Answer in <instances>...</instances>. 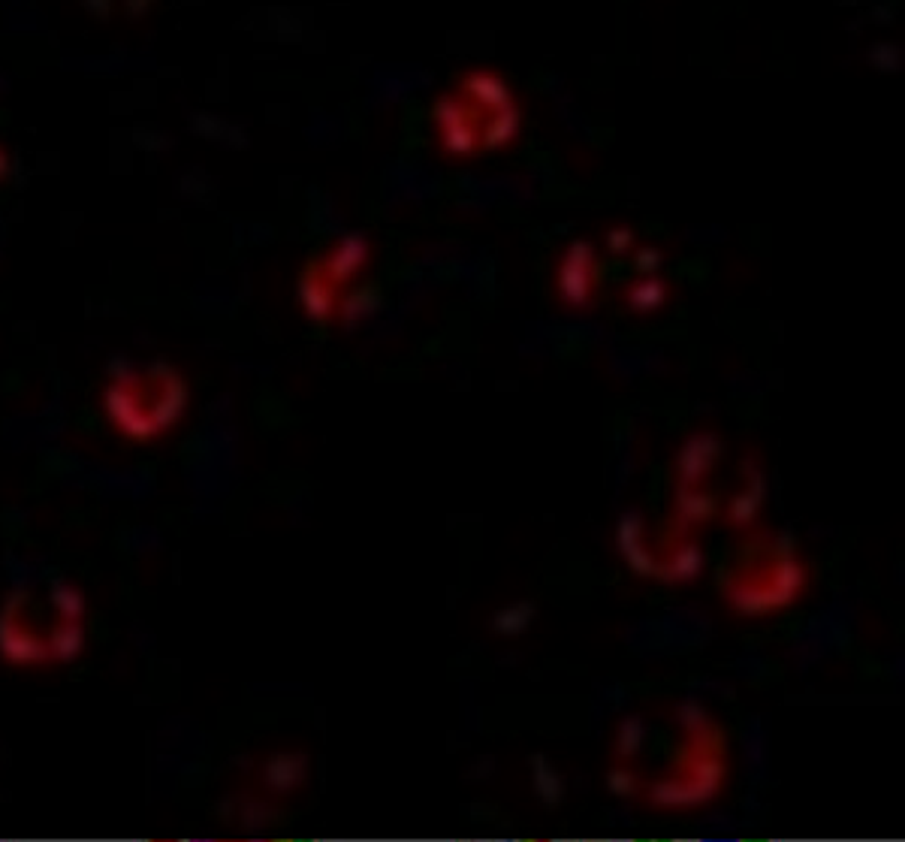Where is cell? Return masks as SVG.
I'll list each match as a JSON object with an SVG mask.
<instances>
[{
    "label": "cell",
    "instance_id": "1",
    "mask_svg": "<svg viewBox=\"0 0 905 842\" xmlns=\"http://www.w3.org/2000/svg\"><path fill=\"white\" fill-rule=\"evenodd\" d=\"M188 405V387L172 366H154L118 378L106 390V411L118 432L133 441H151L178 423Z\"/></svg>",
    "mask_w": 905,
    "mask_h": 842
},
{
    "label": "cell",
    "instance_id": "2",
    "mask_svg": "<svg viewBox=\"0 0 905 842\" xmlns=\"http://www.w3.org/2000/svg\"><path fill=\"white\" fill-rule=\"evenodd\" d=\"M724 444L715 432H694L685 438L682 450L676 453V480L679 486H700L718 465Z\"/></svg>",
    "mask_w": 905,
    "mask_h": 842
},
{
    "label": "cell",
    "instance_id": "3",
    "mask_svg": "<svg viewBox=\"0 0 905 842\" xmlns=\"http://www.w3.org/2000/svg\"><path fill=\"white\" fill-rule=\"evenodd\" d=\"M682 779L688 782V788L694 791L697 803H709L718 797V791L724 788V779H728V764H724V755H712V752H697L688 749L685 752V773Z\"/></svg>",
    "mask_w": 905,
    "mask_h": 842
},
{
    "label": "cell",
    "instance_id": "4",
    "mask_svg": "<svg viewBox=\"0 0 905 842\" xmlns=\"http://www.w3.org/2000/svg\"><path fill=\"white\" fill-rule=\"evenodd\" d=\"M743 474H746V486L728 501V511H724V517H728L734 529H749L758 520L767 498V477L755 459L743 462Z\"/></svg>",
    "mask_w": 905,
    "mask_h": 842
},
{
    "label": "cell",
    "instance_id": "5",
    "mask_svg": "<svg viewBox=\"0 0 905 842\" xmlns=\"http://www.w3.org/2000/svg\"><path fill=\"white\" fill-rule=\"evenodd\" d=\"M706 568L703 547L694 538H682L664 559H658V580L667 586H688L694 583Z\"/></svg>",
    "mask_w": 905,
    "mask_h": 842
},
{
    "label": "cell",
    "instance_id": "6",
    "mask_svg": "<svg viewBox=\"0 0 905 842\" xmlns=\"http://www.w3.org/2000/svg\"><path fill=\"white\" fill-rule=\"evenodd\" d=\"M764 583H767V589L773 595V604H776V613H779V610H788L806 592V586H809V568L797 556L776 559V565L770 568V574H767Z\"/></svg>",
    "mask_w": 905,
    "mask_h": 842
},
{
    "label": "cell",
    "instance_id": "7",
    "mask_svg": "<svg viewBox=\"0 0 905 842\" xmlns=\"http://www.w3.org/2000/svg\"><path fill=\"white\" fill-rule=\"evenodd\" d=\"M592 248L586 242H577L562 266V278H559V287H562V296L571 302V305H589V296H592Z\"/></svg>",
    "mask_w": 905,
    "mask_h": 842
},
{
    "label": "cell",
    "instance_id": "8",
    "mask_svg": "<svg viewBox=\"0 0 905 842\" xmlns=\"http://www.w3.org/2000/svg\"><path fill=\"white\" fill-rule=\"evenodd\" d=\"M718 498L703 486H676V520L688 526H706L718 517Z\"/></svg>",
    "mask_w": 905,
    "mask_h": 842
},
{
    "label": "cell",
    "instance_id": "9",
    "mask_svg": "<svg viewBox=\"0 0 905 842\" xmlns=\"http://www.w3.org/2000/svg\"><path fill=\"white\" fill-rule=\"evenodd\" d=\"M305 776H308V755H302V752H281V755L269 758L263 767V782L278 794L299 788L305 782Z\"/></svg>",
    "mask_w": 905,
    "mask_h": 842
},
{
    "label": "cell",
    "instance_id": "10",
    "mask_svg": "<svg viewBox=\"0 0 905 842\" xmlns=\"http://www.w3.org/2000/svg\"><path fill=\"white\" fill-rule=\"evenodd\" d=\"M728 601H731V607H734V613H740V616H752V619H758V616H770V613H776V604H773V595H770V589H767V583H761V580H743V583H728Z\"/></svg>",
    "mask_w": 905,
    "mask_h": 842
},
{
    "label": "cell",
    "instance_id": "11",
    "mask_svg": "<svg viewBox=\"0 0 905 842\" xmlns=\"http://www.w3.org/2000/svg\"><path fill=\"white\" fill-rule=\"evenodd\" d=\"M646 800L655 809H694L700 806L694 791L688 788V782L682 776H661L646 788Z\"/></svg>",
    "mask_w": 905,
    "mask_h": 842
},
{
    "label": "cell",
    "instance_id": "12",
    "mask_svg": "<svg viewBox=\"0 0 905 842\" xmlns=\"http://www.w3.org/2000/svg\"><path fill=\"white\" fill-rule=\"evenodd\" d=\"M531 785H534V794L540 797V803L547 809H556L562 800H565V782H562V773L543 758V755H534L531 758Z\"/></svg>",
    "mask_w": 905,
    "mask_h": 842
},
{
    "label": "cell",
    "instance_id": "13",
    "mask_svg": "<svg viewBox=\"0 0 905 842\" xmlns=\"http://www.w3.org/2000/svg\"><path fill=\"white\" fill-rule=\"evenodd\" d=\"M366 257H369V245L362 242V239H344L335 251H332V257H329V278L332 281H347L353 272H359V266L366 263Z\"/></svg>",
    "mask_w": 905,
    "mask_h": 842
},
{
    "label": "cell",
    "instance_id": "14",
    "mask_svg": "<svg viewBox=\"0 0 905 842\" xmlns=\"http://www.w3.org/2000/svg\"><path fill=\"white\" fill-rule=\"evenodd\" d=\"M534 616H537L534 601H516V604L501 607V610L492 616V628H495V634H501V637H519L522 631H528V625L534 622Z\"/></svg>",
    "mask_w": 905,
    "mask_h": 842
},
{
    "label": "cell",
    "instance_id": "15",
    "mask_svg": "<svg viewBox=\"0 0 905 842\" xmlns=\"http://www.w3.org/2000/svg\"><path fill=\"white\" fill-rule=\"evenodd\" d=\"M646 728L640 716H625L616 728V758L619 761H634L643 749Z\"/></svg>",
    "mask_w": 905,
    "mask_h": 842
},
{
    "label": "cell",
    "instance_id": "16",
    "mask_svg": "<svg viewBox=\"0 0 905 842\" xmlns=\"http://www.w3.org/2000/svg\"><path fill=\"white\" fill-rule=\"evenodd\" d=\"M607 788L619 800H631L640 794V773L631 767V761H619L607 770Z\"/></svg>",
    "mask_w": 905,
    "mask_h": 842
},
{
    "label": "cell",
    "instance_id": "17",
    "mask_svg": "<svg viewBox=\"0 0 905 842\" xmlns=\"http://www.w3.org/2000/svg\"><path fill=\"white\" fill-rule=\"evenodd\" d=\"M664 299H667V287H664V281H658V278L637 281V284L628 290V305H631L634 311H652V308H658Z\"/></svg>",
    "mask_w": 905,
    "mask_h": 842
},
{
    "label": "cell",
    "instance_id": "18",
    "mask_svg": "<svg viewBox=\"0 0 905 842\" xmlns=\"http://www.w3.org/2000/svg\"><path fill=\"white\" fill-rule=\"evenodd\" d=\"M616 544H619V553L625 556L628 550L646 544V520L637 514V511H628L622 520H619V529H616Z\"/></svg>",
    "mask_w": 905,
    "mask_h": 842
},
{
    "label": "cell",
    "instance_id": "19",
    "mask_svg": "<svg viewBox=\"0 0 905 842\" xmlns=\"http://www.w3.org/2000/svg\"><path fill=\"white\" fill-rule=\"evenodd\" d=\"M676 719H679V725H682V731L685 734H697L700 728H706L712 719H709V713L697 704V701H685V704H679V710H676Z\"/></svg>",
    "mask_w": 905,
    "mask_h": 842
},
{
    "label": "cell",
    "instance_id": "20",
    "mask_svg": "<svg viewBox=\"0 0 905 842\" xmlns=\"http://www.w3.org/2000/svg\"><path fill=\"white\" fill-rule=\"evenodd\" d=\"M625 565L637 574V577H655L658 574V559L649 553V547L646 544H640V547H634V550H628L625 556Z\"/></svg>",
    "mask_w": 905,
    "mask_h": 842
},
{
    "label": "cell",
    "instance_id": "21",
    "mask_svg": "<svg viewBox=\"0 0 905 842\" xmlns=\"http://www.w3.org/2000/svg\"><path fill=\"white\" fill-rule=\"evenodd\" d=\"M770 556H776V559H791V556H797V541H794V535H788V532L776 535V538L770 541Z\"/></svg>",
    "mask_w": 905,
    "mask_h": 842
},
{
    "label": "cell",
    "instance_id": "22",
    "mask_svg": "<svg viewBox=\"0 0 905 842\" xmlns=\"http://www.w3.org/2000/svg\"><path fill=\"white\" fill-rule=\"evenodd\" d=\"M634 245V236L628 233V230H616V233H610V248L613 251H628Z\"/></svg>",
    "mask_w": 905,
    "mask_h": 842
},
{
    "label": "cell",
    "instance_id": "23",
    "mask_svg": "<svg viewBox=\"0 0 905 842\" xmlns=\"http://www.w3.org/2000/svg\"><path fill=\"white\" fill-rule=\"evenodd\" d=\"M658 251H640V257H637V266L643 269V272H652L655 266H658Z\"/></svg>",
    "mask_w": 905,
    "mask_h": 842
}]
</instances>
